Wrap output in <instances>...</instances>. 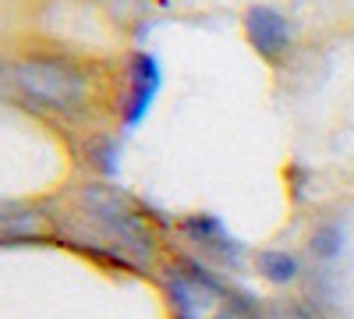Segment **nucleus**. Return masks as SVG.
<instances>
[{
    "label": "nucleus",
    "mask_w": 354,
    "mask_h": 319,
    "mask_svg": "<svg viewBox=\"0 0 354 319\" xmlns=\"http://www.w3.org/2000/svg\"><path fill=\"white\" fill-rule=\"evenodd\" d=\"M68 241L110 266L145 270L153 263V230L145 213L110 185H85L68 213Z\"/></svg>",
    "instance_id": "1"
},
{
    "label": "nucleus",
    "mask_w": 354,
    "mask_h": 319,
    "mask_svg": "<svg viewBox=\"0 0 354 319\" xmlns=\"http://www.w3.org/2000/svg\"><path fill=\"white\" fill-rule=\"evenodd\" d=\"M4 85L18 107H28L46 118H82L96 100V85L82 64L57 53L18 57L4 68Z\"/></svg>",
    "instance_id": "2"
},
{
    "label": "nucleus",
    "mask_w": 354,
    "mask_h": 319,
    "mask_svg": "<svg viewBox=\"0 0 354 319\" xmlns=\"http://www.w3.org/2000/svg\"><path fill=\"white\" fill-rule=\"evenodd\" d=\"M163 295L174 319H252V305L198 263H174L163 270Z\"/></svg>",
    "instance_id": "3"
},
{
    "label": "nucleus",
    "mask_w": 354,
    "mask_h": 319,
    "mask_svg": "<svg viewBox=\"0 0 354 319\" xmlns=\"http://www.w3.org/2000/svg\"><path fill=\"white\" fill-rule=\"evenodd\" d=\"M160 85H163V64L160 57L149 50H135L128 53L124 61V93L117 100V110H121V128L131 131L138 128L160 96Z\"/></svg>",
    "instance_id": "4"
},
{
    "label": "nucleus",
    "mask_w": 354,
    "mask_h": 319,
    "mask_svg": "<svg viewBox=\"0 0 354 319\" xmlns=\"http://www.w3.org/2000/svg\"><path fill=\"white\" fill-rule=\"evenodd\" d=\"M241 28L248 46L262 57L266 64H280L287 50H290V21L283 18V11L270 8V4H252L241 15Z\"/></svg>",
    "instance_id": "5"
},
{
    "label": "nucleus",
    "mask_w": 354,
    "mask_h": 319,
    "mask_svg": "<svg viewBox=\"0 0 354 319\" xmlns=\"http://www.w3.org/2000/svg\"><path fill=\"white\" fill-rule=\"evenodd\" d=\"M181 230L188 235L192 245H198L205 255H213V263H223V266H234L241 263V245L234 241V235L223 227L220 217L213 213H195V217H185Z\"/></svg>",
    "instance_id": "6"
},
{
    "label": "nucleus",
    "mask_w": 354,
    "mask_h": 319,
    "mask_svg": "<svg viewBox=\"0 0 354 319\" xmlns=\"http://www.w3.org/2000/svg\"><path fill=\"white\" fill-rule=\"evenodd\" d=\"M43 238V217L21 202L0 199V245L11 241H36Z\"/></svg>",
    "instance_id": "7"
},
{
    "label": "nucleus",
    "mask_w": 354,
    "mask_h": 319,
    "mask_svg": "<svg viewBox=\"0 0 354 319\" xmlns=\"http://www.w3.org/2000/svg\"><path fill=\"white\" fill-rule=\"evenodd\" d=\"M344 248H347V227H344L340 220L319 224V227H315V235H312V241H308V252L315 255V263H319L322 270L333 266L337 259L344 255Z\"/></svg>",
    "instance_id": "8"
},
{
    "label": "nucleus",
    "mask_w": 354,
    "mask_h": 319,
    "mask_svg": "<svg viewBox=\"0 0 354 319\" xmlns=\"http://www.w3.org/2000/svg\"><path fill=\"white\" fill-rule=\"evenodd\" d=\"M259 273L270 280V284H290V280H298L301 266H298V259H294L290 252L283 248H270V252H259Z\"/></svg>",
    "instance_id": "9"
},
{
    "label": "nucleus",
    "mask_w": 354,
    "mask_h": 319,
    "mask_svg": "<svg viewBox=\"0 0 354 319\" xmlns=\"http://www.w3.org/2000/svg\"><path fill=\"white\" fill-rule=\"evenodd\" d=\"M270 319H312V316L305 309H298V305H277Z\"/></svg>",
    "instance_id": "10"
}]
</instances>
